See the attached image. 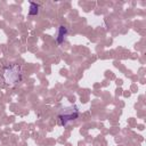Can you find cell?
<instances>
[{
	"label": "cell",
	"instance_id": "6da1fadb",
	"mask_svg": "<svg viewBox=\"0 0 146 146\" xmlns=\"http://www.w3.org/2000/svg\"><path fill=\"white\" fill-rule=\"evenodd\" d=\"M3 81L9 87H15L22 81V67L18 64H13L5 67L2 73Z\"/></svg>",
	"mask_w": 146,
	"mask_h": 146
},
{
	"label": "cell",
	"instance_id": "7a4b0ae2",
	"mask_svg": "<svg viewBox=\"0 0 146 146\" xmlns=\"http://www.w3.org/2000/svg\"><path fill=\"white\" fill-rule=\"evenodd\" d=\"M79 114H80V112H79L78 106L71 105L60 111V113L58 114V119H59L62 125H67L70 122L76 120L79 117Z\"/></svg>",
	"mask_w": 146,
	"mask_h": 146
},
{
	"label": "cell",
	"instance_id": "3957f363",
	"mask_svg": "<svg viewBox=\"0 0 146 146\" xmlns=\"http://www.w3.org/2000/svg\"><path fill=\"white\" fill-rule=\"evenodd\" d=\"M66 34H67V29H66L65 26H63V25L59 26V29H58V34H57V39H56V41H57L58 44H60V43L64 42V39H65Z\"/></svg>",
	"mask_w": 146,
	"mask_h": 146
},
{
	"label": "cell",
	"instance_id": "277c9868",
	"mask_svg": "<svg viewBox=\"0 0 146 146\" xmlns=\"http://www.w3.org/2000/svg\"><path fill=\"white\" fill-rule=\"evenodd\" d=\"M39 13V5H36L35 2L30 1V10H29V15L31 16H35Z\"/></svg>",
	"mask_w": 146,
	"mask_h": 146
}]
</instances>
